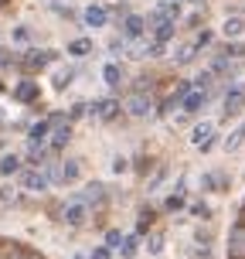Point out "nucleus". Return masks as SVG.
I'll list each match as a JSON object with an SVG mask.
<instances>
[{"mask_svg": "<svg viewBox=\"0 0 245 259\" xmlns=\"http://www.w3.org/2000/svg\"><path fill=\"white\" fill-rule=\"evenodd\" d=\"M225 259H245V198L228 229V242H225Z\"/></svg>", "mask_w": 245, "mask_h": 259, "instance_id": "obj_1", "label": "nucleus"}, {"mask_svg": "<svg viewBox=\"0 0 245 259\" xmlns=\"http://www.w3.org/2000/svg\"><path fill=\"white\" fill-rule=\"evenodd\" d=\"M0 259H48V256L17 235H0Z\"/></svg>", "mask_w": 245, "mask_h": 259, "instance_id": "obj_2", "label": "nucleus"}, {"mask_svg": "<svg viewBox=\"0 0 245 259\" xmlns=\"http://www.w3.org/2000/svg\"><path fill=\"white\" fill-rule=\"evenodd\" d=\"M242 109H245V89L242 85H232V89L225 92V119L238 116Z\"/></svg>", "mask_w": 245, "mask_h": 259, "instance_id": "obj_3", "label": "nucleus"}, {"mask_svg": "<svg viewBox=\"0 0 245 259\" xmlns=\"http://www.w3.org/2000/svg\"><path fill=\"white\" fill-rule=\"evenodd\" d=\"M106 17H109V14H106V7H99V4H95V7H85V11H82V24L92 27V31H99V27H106Z\"/></svg>", "mask_w": 245, "mask_h": 259, "instance_id": "obj_4", "label": "nucleus"}, {"mask_svg": "<svg viewBox=\"0 0 245 259\" xmlns=\"http://www.w3.org/2000/svg\"><path fill=\"white\" fill-rule=\"evenodd\" d=\"M191 140L198 143L201 150H208V147L215 143V126H211V123H198V126L191 130Z\"/></svg>", "mask_w": 245, "mask_h": 259, "instance_id": "obj_5", "label": "nucleus"}, {"mask_svg": "<svg viewBox=\"0 0 245 259\" xmlns=\"http://www.w3.org/2000/svg\"><path fill=\"white\" fill-rule=\"evenodd\" d=\"M205 103H208V92L205 89H191L187 92V96H184V109H187V113H198V109H205Z\"/></svg>", "mask_w": 245, "mask_h": 259, "instance_id": "obj_6", "label": "nucleus"}, {"mask_svg": "<svg viewBox=\"0 0 245 259\" xmlns=\"http://www.w3.org/2000/svg\"><path fill=\"white\" fill-rule=\"evenodd\" d=\"M14 99H21V103H38L41 99V89L34 82H21L17 89H14Z\"/></svg>", "mask_w": 245, "mask_h": 259, "instance_id": "obj_7", "label": "nucleus"}, {"mask_svg": "<svg viewBox=\"0 0 245 259\" xmlns=\"http://www.w3.org/2000/svg\"><path fill=\"white\" fill-rule=\"evenodd\" d=\"M65 222H68V225H82V222H85V201H72V205L65 208Z\"/></svg>", "mask_w": 245, "mask_h": 259, "instance_id": "obj_8", "label": "nucleus"}, {"mask_svg": "<svg viewBox=\"0 0 245 259\" xmlns=\"http://www.w3.org/2000/svg\"><path fill=\"white\" fill-rule=\"evenodd\" d=\"M187 92H191V82H181V85H177V89H174V92L167 96V103L160 106V113H167V109H174V106H181Z\"/></svg>", "mask_w": 245, "mask_h": 259, "instance_id": "obj_9", "label": "nucleus"}, {"mask_svg": "<svg viewBox=\"0 0 245 259\" xmlns=\"http://www.w3.org/2000/svg\"><path fill=\"white\" fill-rule=\"evenodd\" d=\"M58 181H65V184L78 181V164H75V160H65L62 167H58Z\"/></svg>", "mask_w": 245, "mask_h": 259, "instance_id": "obj_10", "label": "nucleus"}, {"mask_svg": "<svg viewBox=\"0 0 245 259\" xmlns=\"http://www.w3.org/2000/svg\"><path fill=\"white\" fill-rule=\"evenodd\" d=\"M68 137H72V126H68V123H65V126L58 123V130H55V137H52V150H55V154L68 143Z\"/></svg>", "mask_w": 245, "mask_h": 259, "instance_id": "obj_11", "label": "nucleus"}, {"mask_svg": "<svg viewBox=\"0 0 245 259\" xmlns=\"http://www.w3.org/2000/svg\"><path fill=\"white\" fill-rule=\"evenodd\" d=\"M143 31H146L143 17H140V14H129V17H126V34H129V38H140Z\"/></svg>", "mask_w": 245, "mask_h": 259, "instance_id": "obj_12", "label": "nucleus"}, {"mask_svg": "<svg viewBox=\"0 0 245 259\" xmlns=\"http://www.w3.org/2000/svg\"><path fill=\"white\" fill-rule=\"evenodd\" d=\"M103 75H106V85H109V89H116L119 78H123V72H119V65H116V62H109V65L103 68Z\"/></svg>", "mask_w": 245, "mask_h": 259, "instance_id": "obj_13", "label": "nucleus"}, {"mask_svg": "<svg viewBox=\"0 0 245 259\" xmlns=\"http://www.w3.org/2000/svg\"><path fill=\"white\" fill-rule=\"evenodd\" d=\"M92 52V41L89 38H75L72 45H68V55H75V58H82V55Z\"/></svg>", "mask_w": 245, "mask_h": 259, "instance_id": "obj_14", "label": "nucleus"}, {"mask_svg": "<svg viewBox=\"0 0 245 259\" xmlns=\"http://www.w3.org/2000/svg\"><path fill=\"white\" fill-rule=\"evenodd\" d=\"M154 219H157V211H154V208H143V211H140V222H136V235L146 232V229L154 225Z\"/></svg>", "mask_w": 245, "mask_h": 259, "instance_id": "obj_15", "label": "nucleus"}, {"mask_svg": "<svg viewBox=\"0 0 245 259\" xmlns=\"http://www.w3.org/2000/svg\"><path fill=\"white\" fill-rule=\"evenodd\" d=\"M52 126H55V123H52V116L44 119V123H38V126L31 130V143H34V147H38V143L44 140V137H48V130H52Z\"/></svg>", "mask_w": 245, "mask_h": 259, "instance_id": "obj_16", "label": "nucleus"}, {"mask_svg": "<svg viewBox=\"0 0 245 259\" xmlns=\"http://www.w3.org/2000/svg\"><path fill=\"white\" fill-rule=\"evenodd\" d=\"M24 184L41 191V188H48V178H44V174H38V170H27V174H24Z\"/></svg>", "mask_w": 245, "mask_h": 259, "instance_id": "obj_17", "label": "nucleus"}, {"mask_svg": "<svg viewBox=\"0 0 245 259\" xmlns=\"http://www.w3.org/2000/svg\"><path fill=\"white\" fill-rule=\"evenodd\" d=\"M140 235H129V239H123V246H119V252H123V259H133L136 256V249H140V242H136Z\"/></svg>", "mask_w": 245, "mask_h": 259, "instance_id": "obj_18", "label": "nucleus"}, {"mask_svg": "<svg viewBox=\"0 0 245 259\" xmlns=\"http://www.w3.org/2000/svg\"><path fill=\"white\" fill-rule=\"evenodd\" d=\"M129 113H133V116H143V113H150V103H146L143 96H133V99H129Z\"/></svg>", "mask_w": 245, "mask_h": 259, "instance_id": "obj_19", "label": "nucleus"}, {"mask_svg": "<svg viewBox=\"0 0 245 259\" xmlns=\"http://www.w3.org/2000/svg\"><path fill=\"white\" fill-rule=\"evenodd\" d=\"M242 31H245V21H242V17H232V21H225V34H228V38H238Z\"/></svg>", "mask_w": 245, "mask_h": 259, "instance_id": "obj_20", "label": "nucleus"}, {"mask_svg": "<svg viewBox=\"0 0 245 259\" xmlns=\"http://www.w3.org/2000/svg\"><path fill=\"white\" fill-rule=\"evenodd\" d=\"M242 140H245V123L238 130H235L232 137H228V143H225V150H238V147H242Z\"/></svg>", "mask_w": 245, "mask_h": 259, "instance_id": "obj_21", "label": "nucleus"}, {"mask_svg": "<svg viewBox=\"0 0 245 259\" xmlns=\"http://www.w3.org/2000/svg\"><path fill=\"white\" fill-rule=\"evenodd\" d=\"M164 208H167V211H181V208H184V191L170 194V198H167V205H164Z\"/></svg>", "mask_w": 245, "mask_h": 259, "instance_id": "obj_22", "label": "nucleus"}, {"mask_svg": "<svg viewBox=\"0 0 245 259\" xmlns=\"http://www.w3.org/2000/svg\"><path fill=\"white\" fill-rule=\"evenodd\" d=\"M17 167H21V160H17V157H4V160H0V170H4V174H14Z\"/></svg>", "mask_w": 245, "mask_h": 259, "instance_id": "obj_23", "label": "nucleus"}, {"mask_svg": "<svg viewBox=\"0 0 245 259\" xmlns=\"http://www.w3.org/2000/svg\"><path fill=\"white\" fill-rule=\"evenodd\" d=\"M85 198H89V201H95V205H103V201H106V194H103V188H99V184H92L89 191H85Z\"/></svg>", "mask_w": 245, "mask_h": 259, "instance_id": "obj_24", "label": "nucleus"}, {"mask_svg": "<svg viewBox=\"0 0 245 259\" xmlns=\"http://www.w3.org/2000/svg\"><path fill=\"white\" fill-rule=\"evenodd\" d=\"M123 239H126V235L109 232V235H106V249H109V252H113V249H119V246H123Z\"/></svg>", "mask_w": 245, "mask_h": 259, "instance_id": "obj_25", "label": "nucleus"}, {"mask_svg": "<svg viewBox=\"0 0 245 259\" xmlns=\"http://www.w3.org/2000/svg\"><path fill=\"white\" fill-rule=\"evenodd\" d=\"M211 38H215V34H211V31H201V34H198V38H194V52H198V48H205V45H211Z\"/></svg>", "mask_w": 245, "mask_h": 259, "instance_id": "obj_26", "label": "nucleus"}, {"mask_svg": "<svg viewBox=\"0 0 245 259\" xmlns=\"http://www.w3.org/2000/svg\"><path fill=\"white\" fill-rule=\"evenodd\" d=\"M221 178H218V174H205V178H201V184H205V188H208V191H218V188H221Z\"/></svg>", "mask_w": 245, "mask_h": 259, "instance_id": "obj_27", "label": "nucleus"}, {"mask_svg": "<svg viewBox=\"0 0 245 259\" xmlns=\"http://www.w3.org/2000/svg\"><path fill=\"white\" fill-rule=\"evenodd\" d=\"M68 82H72V72L65 68V72H58V75H55V89H65Z\"/></svg>", "mask_w": 245, "mask_h": 259, "instance_id": "obj_28", "label": "nucleus"}, {"mask_svg": "<svg viewBox=\"0 0 245 259\" xmlns=\"http://www.w3.org/2000/svg\"><path fill=\"white\" fill-rule=\"evenodd\" d=\"M89 259H113V252H109L106 246H95V249H92V256H89Z\"/></svg>", "mask_w": 245, "mask_h": 259, "instance_id": "obj_29", "label": "nucleus"}, {"mask_svg": "<svg viewBox=\"0 0 245 259\" xmlns=\"http://www.w3.org/2000/svg\"><path fill=\"white\" fill-rule=\"evenodd\" d=\"M191 211H194V215H201V219H208V215H211V208H208L205 201H198V205H191Z\"/></svg>", "mask_w": 245, "mask_h": 259, "instance_id": "obj_30", "label": "nucleus"}, {"mask_svg": "<svg viewBox=\"0 0 245 259\" xmlns=\"http://www.w3.org/2000/svg\"><path fill=\"white\" fill-rule=\"evenodd\" d=\"M174 58H177V62H191V58H194V48H181Z\"/></svg>", "mask_w": 245, "mask_h": 259, "instance_id": "obj_31", "label": "nucleus"}, {"mask_svg": "<svg viewBox=\"0 0 245 259\" xmlns=\"http://www.w3.org/2000/svg\"><path fill=\"white\" fill-rule=\"evenodd\" d=\"M150 249H154V252H160V249H164V235H157L154 242H150Z\"/></svg>", "mask_w": 245, "mask_h": 259, "instance_id": "obj_32", "label": "nucleus"}, {"mask_svg": "<svg viewBox=\"0 0 245 259\" xmlns=\"http://www.w3.org/2000/svg\"><path fill=\"white\" fill-rule=\"evenodd\" d=\"M126 167H129V164L123 160V157H119V160H113V170H116V174H119V170H126Z\"/></svg>", "mask_w": 245, "mask_h": 259, "instance_id": "obj_33", "label": "nucleus"}, {"mask_svg": "<svg viewBox=\"0 0 245 259\" xmlns=\"http://www.w3.org/2000/svg\"><path fill=\"white\" fill-rule=\"evenodd\" d=\"M14 0H0V11H7V7H11Z\"/></svg>", "mask_w": 245, "mask_h": 259, "instance_id": "obj_34", "label": "nucleus"}, {"mask_svg": "<svg viewBox=\"0 0 245 259\" xmlns=\"http://www.w3.org/2000/svg\"><path fill=\"white\" fill-rule=\"evenodd\" d=\"M72 259H82V256H72Z\"/></svg>", "mask_w": 245, "mask_h": 259, "instance_id": "obj_35", "label": "nucleus"}, {"mask_svg": "<svg viewBox=\"0 0 245 259\" xmlns=\"http://www.w3.org/2000/svg\"><path fill=\"white\" fill-rule=\"evenodd\" d=\"M0 92H4V85H0Z\"/></svg>", "mask_w": 245, "mask_h": 259, "instance_id": "obj_36", "label": "nucleus"}]
</instances>
